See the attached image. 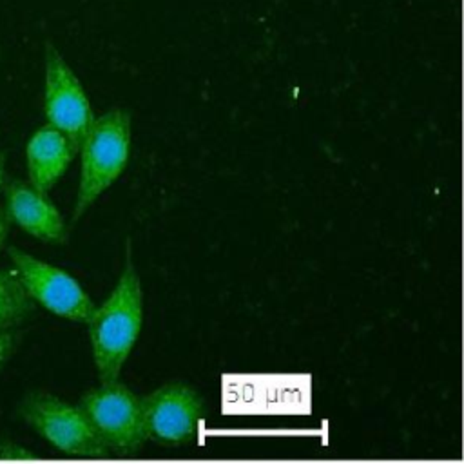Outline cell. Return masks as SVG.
Listing matches in <instances>:
<instances>
[{
  "instance_id": "6da1fadb",
  "label": "cell",
  "mask_w": 464,
  "mask_h": 464,
  "mask_svg": "<svg viewBox=\"0 0 464 464\" xmlns=\"http://www.w3.org/2000/svg\"><path fill=\"white\" fill-rule=\"evenodd\" d=\"M143 321V294L127 246L125 268L105 303L94 308L89 324L94 364L102 382L118 381Z\"/></svg>"
},
{
  "instance_id": "7a4b0ae2",
  "label": "cell",
  "mask_w": 464,
  "mask_h": 464,
  "mask_svg": "<svg viewBox=\"0 0 464 464\" xmlns=\"http://www.w3.org/2000/svg\"><path fill=\"white\" fill-rule=\"evenodd\" d=\"M130 147V116L121 109H111L94 118L82 147V170L72 221L107 190L123 172Z\"/></svg>"
},
{
  "instance_id": "3957f363",
  "label": "cell",
  "mask_w": 464,
  "mask_h": 464,
  "mask_svg": "<svg viewBox=\"0 0 464 464\" xmlns=\"http://www.w3.org/2000/svg\"><path fill=\"white\" fill-rule=\"evenodd\" d=\"M20 413L38 435L67 455L105 457L109 453V448L98 437L80 406L36 392L22 401Z\"/></svg>"
},
{
  "instance_id": "277c9868",
  "label": "cell",
  "mask_w": 464,
  "mask_h": 464,
  "mask_svg": "<svg viewBox=\"0 0 464 464\" xmlns=\"http://www.w3.org/2000/svg\"><path fill=\"white\" fill-rule=\"evenodd\" d=\"M78 406L109 450L134 451L149 439L141 399L118 381L87 392Z\"/></svg>"
},
{
  "instance_id": "5b68a950",
  "label": "cell",
  "mask_w": 464,
  "mask_h": 464,
  "mask_svg": "<svg viewBox=\"0 0 464 464\" xmlns=\"http://www.w3.org/2000/svg\"><path fill=\"white\" fill-rule=\"evenodd\" d=\"M44 111L47 123L58 129L78 152L94 114L78 76L53 44L45 45Z\"/></svg>"
},
{
  "instance_id": "8992f818",
  "label": "cell",
  "mask_w": 464,
  "mask_h": 464,
  "mask_svg": "<svg viewBox=\"0 0 464 464\" xmlns=\"http://www.w3.org/2000/svg\"><path fill=\"white\" fill-rule=\"evenodd\" d=\"M7 254L33 301L76 323H87L91 319L96 306L72 276L16 246H9Z\"/></svg>"
},
{
  "instance_id": "52a82bcc",
  "label": "cell",
  "mask_w": 464,
  "mask_h": 464,
  "mask_svg": "<svg viewBox=\"0 0 464 464\" xmlns=\"http://www.w3.org/2000/svg\"><path fill=\"white\" fill-rule=\"evenodd\" d=\"M147 437L181 444L190 440L205 417L201 397L187 384H167L141 397Z\"/></svg>"
},
{
  "instance_id": "ba28073f",
  "label": "cell",
  "mask_w": 464,
  "mask_h": 464,
  "mask_svg": "<svg viewBox=\"0 0 464 464\" xmlns=\"http://www.w3.org/2000/svg\"><path fill=\"white\" fill-rule=\"evenodd\" d=\"M5 201L7 218L33 237L47 243L67 241L65 221L47 192L14 179L5 187Z\"/></svg>"
},
{
  "instance_id": "9c48e42d",
  "label": "cell",
  "mask_w": 464,
  "mask_h": 464,
  "mask_svg": "<svg viewBox=\"0 0 464 464\" xmlns=\"http://www.w3.org/2000/svg\"><path fill=\"white\" fill-rule=\"evenodd\" d=\"M74 154L71 141L58 129L49 123L40 127L25 149L29 183L42 192H49L65 174Z\"/></svg>"
},
{
  "instance_id": "30bf717a",
  "label": "cell",
  "mask_w": 464,
  "mask_h": 464,
  "mask_svg": "<svg viewBox=\"0 0 464 464\" xmlns=\"http://www.w3.org/2000/svg\"><path fill=\"white\" fill-rule=\"evenodd\" d=\"M34 308L16 272L0 270V332L24 323Z\"/></svg>"
},
{
  "instance_id": "8fae6325",
  "label": "cell",
  "mask_w": 464,
  "mask_h": 464,
  "mask_svg": "<svg viewBox=\"0 0 464 464\" xmlns=\"http://www.w3.org/2000/svg\"><path fill=\"white\" fill-rule=\"evenodd\" d=\"M16 346H18V334L11 330H2L0 332V368L4 366V362H7V359L13 355Z\"/></svg>"
},
{
  "instance_id": "7c38bea8",
  "label": "cell",
  "mask_w": 464,
  "mask_h": 464,
  "mask_svg": "<svg viewBox=\"0 0 464 464\" xmlns=\"http://www.w3.org/2000/svg\"><path fill=\"white\" fill-rule=\"evenodd\" d=\"M0 457H7V459H29L34 457L33 453H29L25 448L14 446V444H2L0 446Z\"/></svg>"
},
{
  "instance_id": "4fadbf2b",
  "label": "cell",
  "mask_w": 464,
  "mask_h": 464,
  "mask_svg": "<svg viewBox=\"0 0 464 464\" xmlns=\"http://www.w3.org/2000/svg\"><path fill=\"white\" fill-rule=\"evenodd\" d=\"M7 225H9V218H7L5 210L0 208V248H2L4 239H5V236H7Z\"/></svg>"
},
{
  "instance_id": "5bb4252c",
  "label": "cell",
  "mask_w": 464,
  "mask_h": 464,
  "mask_svg": "<svg viewBox=\"0 0 464 464\" xmlns=\"http://www.w3.org/2000/svg\"><path fill=\"white\" fill-rule=\"evenodd\" d=\"M4 174H5V154L0 152V190L4 187Z\"/></svg>"
}]
</instances>
